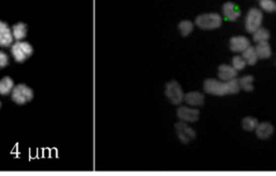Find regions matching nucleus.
<instances>
[{"label":"nucleus","instance_id":"obj_12","mask_svg":"<svg viewBox=\"0 0 276 176\" xmlns=\"http://www.w3.org/2000/svg\"><path fill=\"white\" fill-rule=\"evenodd\" d=\"M237 77V70L232 65L222 64L218 68V78L222 81H230Z\"/></svg>","mask_w":276,"mask_h":176},{"label":"nucleus","instance_id":"obj_9","mask_svg":"<svg viewBox=\"0 0 276 176\" xmlns=\"http://www.w3.org/2000/svg\"><path fill=\"white\" fill-rule=\"evenodd\" d=\"M13 34L9 25L3 21H0V47L8 48L13 44Z\"/></svg>","mask_w":276,"mask_h":176},{"label":"nucleus","instance_id":"obj_14","mask_svg":"<svg viewBox=\"0 0 276 176\" xmlns=\"http://www.w3.org/2000/svg\"><path fill=\"white\" fill-rule=\"evenodd\" d=\"M256 134L261 139H267L271 137L274 133V126L270 122H261L257 126Z\"/></svg>","mask_w":276,"mask_h":176},{"label":"nucleus","instance_id":"obj_2","mask_svg":"<svg viewBox=\"0 0 276 176\" xmlns=\"http://www.w3.org/2000/svg\"><path fill=\"white\" fill-rule=\"evenodd\" d=\"M195 25L202 29H216L222 25V17L218 13L201 14L196 17Z\"/></svg>","mask_w":276,"mask_h":176},{"label":"nucleus","instance_id":"obj_11","mask_svg":"<svg viewBox=\"0 0 276 176\" xmlns=\"http://www.w3.org/2000/svg\"><path fill=\"white\" fill-rule=\"evenodd\" d=\"M222 13L228 21H236L241 16V10L238 5L233 2H225L222 7Z\"/></svg>","mask_w":276,"mask_h":176},{"label":"nucleus","instance_id":"obj_10","mask_svg":"<svg viewBox=\"0 0 276 176\" xmlns=\"http://www.w3.org/2000/svg\"><path fill=\"white\" fill-rule=\"evenodd\" d=\"M248 47H250V41L245 36H235L230 40V49L235 53L244 52Z\"/></svg>","mask_w":276,"mask_h":176},{"label":"nucleus","instance_id":"obj_16","mask_svg":"<svg viewBox=\"0 0 276 176\" xmlns=\"http://www.w3.org/2000/svg\"><path fill=\"white\" fill-rule=\"evenodd\" d=\"M242 57L245 59L247 65H255L257 62H258V54H257L256 48L255 47H248L246 50L244 52H242Z\"/></svg>","mask_w":276,"mask_h":176},{"label":"nucleus","instance_id":"obj_5","mask_svg":"<svg viewBox=\"0 0 276 176\" xmlns=\"http://www.w3.org/2000/svg\"><path fill=\"white\" fill-rule=\"evenodd\" d=\"M165 94H166L167 99L171 104L174 105H179L182 103V101L185 100V94H183V91L180 87V84L173 80L169 81L166 84V88H165Z\"/></svg>","mask_w":276,"mask_h":176},{"label":"nucleus","instance_id":"obj_17","mask_svg":"<svg viewBox=\"0 0 276 176\" xmlns=\"http://www.w3.org/2000/svg\"><path fill=\"white\" fill-rule=\"evenodd\" d=\"M28 28L25 23H17L12 28V34H13V37L16 40H23L27 36Z\"/></svg>","mask_w":276,"mask_h":176},{"label":"nucleus","instance_id":"obj_15","mask_svg":"<svg viewBox=\"0 0 276 176\" xmlns=\"http://www.w3.org/2000/svg\"><path fill=\"white\" fill-rule=\"evenodd\" d=\"M256 48V51L257 54H258V58L261 59H267L269 58H271L272 56V49H271V46L268 41H263V42H259V44H257Z\"/></svg>","mask_w":276,"mask_h":176},{"label":"nucleus","instance_id":"obj_13","mask_svg":"<svg viewBox=\"0 0 276 176\" xmlns=\"http://www.w3.org/2000/svg\"><path fill=\"white\" fill-rule=\"evenodd\" d=\"M185 101L189 106L191 107H201L204 105L205 98L204 95L200 92H189L185 95Z\"/></svg>","mask_w":276,"mask_h":176},{"label":"nucleus","instance_id":"obj_7","mask_svg":"<svg viewBox=\"0 0 276 176\" xmlns=\"http://www.w3.org/2000/svg\"><path fill=\"white\" fill-rule=\"evenodd\" d=\"M175 127H176L177 136H178L179 141L183 144H188L189 142H191L196 136L195 131L192 129V127H190L185 121H180V122H178L175 125Z\"/></svg>","mask_w":276,"mask_h":176},{"label":"nucleus","instance_id":"obj_8","mask_svg":"<svg viewBox=\"0 0 276 176\" xmlns=\"http://www.w3.org/2000/svg\"><path fill=\"white\" fill-rule=\"evenodd\" d=\"M177 116L185 122H196L200 118V112L196 107L191 106H181L177 111Z\"/></svg>","mask_w":276,"mask_h":176},{"label":"nucleus","instance_id":"obj_3","mask_svg":"<svg viewBox=\"0 0 276 176\" xmlns=\"http://www.w3.org/2000/svg\"><path fill=\"white\" fill-rule=\"evenodd\" d=\"M34 49L28 42L25 41H17L13 44L11 48L12 57L16 60L17 63H24L26 59H28L33 56Z\"/></svg>","mask_w":276,"mask_h":176},{"label":"nucleus","instance_id":"obj_25","mask_svg":"<svg viewBox=\"0 0 276 176\" xmlns=\"http://www.w3.org/2000/svg\"><path fill=\"white\" fill-rule=\"evenodd\" d=\"M9 64V57L7 53L0 51V69L4 68Z\"/></svg>","mask_w":276,"mask_h":176},{"label":"nucleus","instance_id":"obj_26","mask_svg":"<svg viewBox=\"0 0 276 176\" xmlns=\"http://www.w3.org/2000/svg\"><path fill=\"white\" fill-rule=\"evenodd\" d=\"M0 108H1V101H0Z\"/></svg>","mask_w":276,"mask_h":176},{"label":"nucleus","instance_id":"obj_24","mask_svg":"<svg viewBox=\"0 0 276 176\" xmlns=\"http://www.w3.org/2000/svg\"><path fill=\"white\" fill-rule=\"evenodd\" d=\"M246 62L243 59V57L240 56H235L234 58L232 59V66L234 67L237 71L238 70H243L245 67H246Z\"/></svg>","mask_w":276,"mask_h":176},{"label":"nucleus","instance_id":"obj_18","mask_svg":"<svg viewBox=\"0 0 276 176\" xmlns=\"http://www.w3.org/2000/svg\"><path fill=\"white\" fill-rule=\"evenodd\" d=\"M14 89V82L10 77L0 79V95H8Z\"/></svg>","mask_w":276,"mask_h":176},{"label":"nucleus","instance_id":"obj_21","mask_svg":"<svg viewBox=\"0 0 276 176\" xmlns=\"http://www.w3.org/2000/svg\"><path fill=\"white\" fill-rule=\"evenodd\" d=\"M259 124V121L253 117H246L242 122L243 129L246 131H255Z\"/></svg>","mask_w":276,"mask_h":176},{"label":"nucleus","instance_id":"obj_4","mask_svg":"<svg viewBox=\"0 0 276 176\" xmlns=\"http://www.w3.org/2000/svg\"><path fill=\"white\" fill-rule=\"evenodd\" d=\"M34 98V91L26 84H18L12 91V100L17 105H25Z\"/></svg>","mask_w":276,"mask_h":176},{"label":"nucleus","instance_id":"obj_1","mask_svg":"<svg viewBox=\"0 0 276 176\" xmlns=\"http://www.w3.org/2000/svg\"><path fill=\"white\" fill-rule=\"evenodd\" d=\"M240 79L234 78L230 81L217 80V79H206L204 81V91L207 94L223 96L226 94H236L240 92Z\"/></svg>","mask_w":276,"mask_h":176},{"label":"nucleus","instance_id":"obj_19","mask_svg":"<svg viewBox=\"0 0 276 176\" xmlns=\"http://www.w3.org/2000/svg\"><path fill=\"white\" fill-rule=\"evenodd\" d=\"M269 38H270V33H269V30L265 27H260L254 33V41L257 42V44H259V42H263V41H268Z\"/></svg>","mask_w":276,"mask_h":176},{"label":"nucleus","instance_id":"obj_6","mask_svg":"<svg viewBox=\"0 0 276 176\" xmlns=\"http://www.w3.org/2000/svg\"><path fill=\"white\" fill-rule=\"evenodd\" d=\"M263 21L262 11L259 9L253 8L248 11L246 20H245V27L250 34H254L257 29L261 27V24Z\"/></svg>","mask_w":276,"mask_h":176},{"label":"nucleus","instance_id":"obj_20","mask_svg":"<svg viewBox=\"0 0 276 176\" xmlns=\"http://www.w3.org/2000/svg\"><path fill=\"white\" fill-rule=\"evenodd\" d=\"M254 77L253 76H244L243 78L240 79V86L241 89H243L246 92H250V91L254 90Z\"/></svg>","mask_w":276,"mask_h":176},{"label":"nucleus","instance_id":"obj_23","mask_svg":"<svg viewBox=\"0 0 276 176\" xmlns=\"http://www.w3.org/2000/svg\"><path fill=\"white\" fill-rule=\"evenodd\" d=\"M260 8L266 12H275L276 2L274 0H260Z\"/></svg>","mask_w":276,"mask_h":176},{"label":"nucleus","instance_id":"obj_22","mask_svg":"<svg viewBox=\"0 0 276 176\" xmlns=\"http://www.w3.org/2000/svg\"><path fill=\"white\" fill-rule=\"evenodd\" d=\"M193 23L192 22H190V21H182L179 23V25H178V28L180 30V33L182 36H188L191 34V32L193 30Z\"/></svg>","mask_w":276,"mask_h":176}]
</instances>
